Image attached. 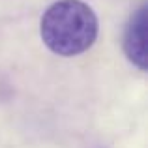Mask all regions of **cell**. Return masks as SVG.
I'll return each mask as SVG.
<instances>
[{
  "mask_svg": "<svg viewBox=\"0 0 148 148\" xmlns=\"http://www.w3.org/2000/svg\"><path fill=\"white\" fill-rule=\"evenodd\" d=\"M41 40L60 56H75L92 47L98 36V19L81 0H60L41 17Z\"/></svg>",
  "mask_w": 148,
  "mask_h": 148,
  "instance_id": "1",
  "label": "cell"
},
{
  "mask_svg": "<svg viewBox=\"0 0 148 148\" xmlns=\"http://www.w3.org/2000/svg\"><path fill=\"white\" fill-rule=\"evenodd\" d=\"M124 51L139 69H146V8L141 6L131 17L124 36Z\"/></svg>",
  "mask_w": 148,
  "mask_h": 148,
  "instance_id": "2",
  "label": "cell"
}]
</instances>
